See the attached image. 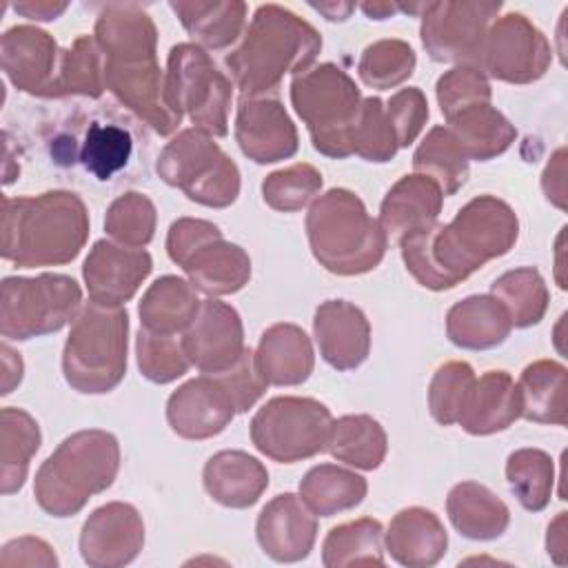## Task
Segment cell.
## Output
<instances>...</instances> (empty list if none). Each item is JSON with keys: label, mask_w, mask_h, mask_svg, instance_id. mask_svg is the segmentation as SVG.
<instances>
[{"label": "cell", "mask_w": 568, "mask_h": 568, "mask_svg": "<svg viewBox=\"0 0 568 568\" xmlns=\"http://www.w3.org/2000/svg\"><path fill=\"white\" fill-rule=\"evenodd\" d=\"M437 102L448 120L470 104L490 102V84L477 64H459L437 80Z\"/></svg>", "instance_id": "50"}, {"label": "cell", "mask_w": 568, "mask_h": 568, "mask_svg": "<svg viewBox=\"0 0 568 568\" xmlns=\"http://www.w3.org/2000/svg\"><path fill=\"white\" fill-rule=\"evenodd\" d=\"M473 382L475 373L466 362H446L439 366L428 386L430 415L444 426L457 424Z\"/></svg>", "instance_id": "49"}, {"label": "cell", "mask_w": 568, "mask_h": 568, "mask_svg": "<svg viewBox=\"0 0 568 568\" xmlns=\"http://www.w3.org/2000/svg\"><path fill=\"white\" fill-rule=\"evenodd\" d=\"M550 58L546 36L524 13H506L486 31L479 69L501 82L528 84L546 73Z\"/></svg>", "instance_id": "14"}, {"label": "cell", "mask_w": 568, "mask_h": 568, "mask_svg": "<svg viewBox=\"0 0 568 568\" xmlns=\"http://www.w3.org/2000/svg\"><path fill=\"white\" fill-rule=\"evenodd\" d=\"M315 11H320L322 16H326V20H346L351 16V11L355 9L353 2H320V4H311Z\"/></svg>", "instance_id": "58"}, {"label": "cell", "mask_w": 568, "mask_h": 568, "mask_svg": "<svg viewBox=\"0 0 568 568\" xmlns=\"http://www.w3.org/2000/svg\"><path fill=\"white\" fill-rule=\"evenodd\" d=\"M448 546V535L435 513L413 506L399 510L386 530L390 557L408 568H428L437 564Z\"/></svg>", "instance_id": "27"}, {"label": "cell", "mask_w": 568, "mask_h": 568, "mask_svg": "<svg viewBox=\"0 0 568 568\" xmlns=\"http://www.w3.org/2000/svg\"><path fill=\"white\" fill-rule=\"evenodd\" d=\"M291 102L320 153L337 160L353 155L351 129L362 93L348 73L331 62L317 64L293 78Z\"/></svg>", "instance_id": "8"}, {"label": "cell", "mask_w": 568, "mask_h": 568, "mask_svg": "<svg viewBox=\"0 0 568 568\" xmlns=\"http://www.w3.org/2000/svg\"><path fill=\"white\" fill-rule=\"evenodd\" d=\"M519 395V417L537 424L566 426V366L539 359L521 371L515 382Z\"/></svg>", "instance_id": "33"}, {"label": "cell", "mask_w": 568, "mask_h": 568, "mask_svg": "<svg viewBox=\"0 0 568 568\" xmlns=\"http://www.w3.org/2000/svg\"><path fill=\"white\" fill-rule=\"evenodd\" d=\"M0 62L7 80L18 91L58 98L62 51L47 31L31 24L7 29L0 40Z\"/></svg>", "instance_id": "16"}, {"label": "cell", "mask_w": 568, "mask_h": 568, "mask_svg": "<svg viewBox=\"0 0 568 568\" xmlns=\"http://www.w3.org/2000/svg\"><path fill=\"white\" fill-rule=\"evenodd\" d=\"M331 410L313 397H273L251 419L255 448L280 462L293 464L326 448Z\"/></svg>", "instance_id": "13"}, {"label": "cell", "mask_w": 568, "mask_h": 568, "mask_svg": "<svg viewBox=\"0 0 568 568\" xmlns=\"http://www.w3.org/2000/svg\"><path fill=\"white\" fill-rule=\"evenodd\" d=\"M415 51L404 40H379L364 49L357 71L366 87L393 89L402 84L415 71Z\"/></svg>", "instance_id": "44"}, {"label": "cell", "mask_w": 568, "mask_h": 568, "mask_svg": "<svg viewBox=\"0 0 568 568\" xmlns=\"http://www.w3.org/2000/svg\"><path fill=\"white\" fill-rule=\"evenodd\" d=\"M257 544L271 559L293 564L306 559L317 537V515L300 495L273 497L257 517Z\"/></svg>", "instance_id": "22"}, {"label": "cell", "mask_w": 568, "mask_h": 568, "mask_svg": "<svg viewBox=\"0 0 568 568\" xmlns=\"http://www.w3.org/2000/svg\"><path fill=\"white\" fill-rule=\"evenodd\" d=\"M104 231L126 248H144L153 240L155 206L144 193L129 191L111 202Z\"/></svg>", "instance_id": "45"}, {"label": "cell", "mask_w": 568, "mask_h": 568, "mask_svg": "<svg viewBox=\"0 0 568 568\" xmlns=\"http://www.w3.org/2000/svg\"><path fill=\"white\" fill-rule=\"evenodd\" d=\"M82 311V291L69 275L4 277L0 295V333L4 339H31L55 333Z\"/></svg>", "instance_id": "11"}, {"label": "cell", "mask_w": 568, "mask_h": 568, "mask_svg": "<svg viewBox=\"0 0 568 568\" xmlns=\"http://www.w3.org/2000/svg\"><path fill=\"white\" fill-rule=\"evenodd\" d=\"M322 189V173L306 164L297 162L282 171L266 175L262 182L264 202L282 213H293L304 209Z\"/></svg>", "instance_id": "47"}, {"label": "cell", "mask_w": 568, "mask_h": 568, "mask_svg": "<svg viewBox=\"0 0 568 568\" xmlns=\"http://www.w3.org/2000/svg\"><path fill=\"white\" fill-rule=\"evenodd\" d=\"M306 235L315 260L335 275L375 268L388 246L379 222L348 189H331L311 204Z\"/></svg>", "instance_id": "6"}, {"label": "cell", "mask_w": 568, "mask_h": 568, "mask_svg": "<svg viewBox=\"0 0 568 568\" xmlns=\"http://www.w3.org/2000/svg\"><path fill=\"white\" fill-rule=\"evenodd\" d=\"M313 331L322 357L337 371H353L368 357L371 324L364 311L346 300L320 304Z\"/></svg>", "instance_id": "23"}, {"label": "cell", "mask_w": 568, "mask_h": 568, "mask_svg": "<svg viewBox=\"0 0 568 568\" xmlns=\"http://www.w3.org/2000/svg\"><path fill=\"white\" fill-rule=\"evenodd\" d=\"M204 488L226 508L253 506L268 486V470L244 450H220L202 470Z\"/></svg>", "instance_id": "25"}, {"label": "cell", "mask_w": 568, "mask_h": 568, "mask_svg": "<svg viewBox=\"0 0 568 568\" xmlns=\"http://www.w3.org/2000/svg\"><path fill=\"white\" fill-rule=\"evenodd\" d=\"M235 140L242 153L271 164L295 155L297 131L282 102L273 98H242L235 115Z\"/></svg>", "instance_id": "21"}, {"label": "cell", "mask_w": 568, "mask_h": 568, "mask_svg": "<svg viewBox=\"0 0 568 568\" xmlns=\"http://www.w3.org/2000/svg\"><path fill=\"white\" fill-rule=\"evenodd\" d=\"M164 91L173 113L186 115L193 129L211 138L229 133L233 84L202 47L182 42L169 51Z\"/></svg>", "instance_id": "9"}, {"label": "cell", "mask_w": 568, "mask_h": 568, "mask_svg": "<svg viewBox=\"0 0 568 568\" xmlns=\"http://www.w3.org/2000/svg\"><path fill=\"white\" fill-rule=\"evenodd\" d=\"M95 44L104 53V89L160 135L173 133L182 120L166 102L149 13L138 4H106L95 22Z\"/></svg>", "instance_id": "2"}, {"label": "cell", "mask_w": 568, "mask_h": 568, "mask_svg": "<svg viewBox=\"0 0 568 568\" xmlns=\"http://www.w3.org/2000/svg\"><path fill=\"white\" fill-rule=\"evenodd\" d=\"M446 510L457 532L475 541L497 539L510 524L508 506L477 481L453 486L446 499Z\"/></svg>", "instance_id": "30"}, {"label": "cell", "mask_w": 568, "mask_h": 568, "mask_svg": "<svg viewBox=\"0 0 568 568\" xmlns=\"http://www.w3.org/2000/svg\"><path fill=\"white\" fill-rule=\"evenodd\" d=\"M67 2H51V0H29V2H16L13 9L16 13L29 18V20H40V22H47V20H55L58 16H62L67 11Z\"/></svg>", "instance_id": "55"}, {"label": "cell", "mask_w": 568, "mask_h": 568, "mask_svg": "<svg viewBox=\"0 0 568 568\" xmlns=\"http://www.w3.org/2000/svg\"><path fill=\"white\" fill-rule=\"evenodd\" d=\"M508 486L526 510H544L550 501L555 468L552 459L539 448H521L508 455Z\"/></svg>", "instance_id": "41"}, {"label": "cell", "mask_w": 568, "mask_h": 568, "mask_svg": "<svg viewBox=\"0 0 568 568\" xmlns=\"http://www.w3.org/2000/svg\"><path fill=\"white\" fill-rule=\"evenodd\" d=\"M189 362L206 375L229 371L246 351L237 311L220 300H204L182 337Z\"/></svg>", "instance_id": "17"}, {"label": "cell", "mask_w": 568, "mask_h": 568, "mask_svg": "<svg viewBox=\"0 0 568 568\" xmlns=\"http://www.w3.org/2000/svg\"><path fill=\"white\" fill-rule=\"evenodd\" d=\"M382 535V524L371 517L335 526L324 539L322 564L326 568H344L353 564L384 566Z\"/></svg>", "instance_id": "38"}, {"label": "cell", "mask_w": 568, "mask_h": 568, "mask_svg": "<svg viewBox=\"0 0 568 568\" xmlns=\"http://www.w3.org/2000/svg\"><path fill=\"white\" fill-rule=\"evenodd\" d=\"M22 359L20 353L11 351L9 344H2V395H9L13 390V386L20 384L22 379Z\"/></svg>", "instance_id": "56"}, {"label": "cell", "mask_w": 568, "mask_h": 568, "mask_svg": "<svg viewBox=\"0 0 568 568\" xmlns=\"http://www.w3.org/2000/svg\"><path fill=\"white\" fill-rule=\"evenodd\" d=\"M217 377L224 382V386L231 390L237 413L248 410L266 390V382L257 371L255 364V351L246 348L242 357L224 373H217Z\"/></svg>", "instance_id": "52"}, {"label": "cell", "mask_w": 568, "mask_h": 568, "mask_svg": "<svg viewBox=\"0 0 568 568\" xmlns=\"http://www.w3.org/2000/svg\"><path fill=\"white\" fill-rule=\"evenodd\" d=\"M158 175L197 204L224 209L240 195L235 162L197 129L180 131L158 158Z\"/></svg>", "instance_id": "10"}, {"label": "cell", "mask_w": 568, "mask_h": 568, "mask_svg": "<svg viewBox=\"0 0 568 568\" xmlns=\"http://www.w3.org/2000/svg\"><path fill=\"white\" fill-rule=\"evenodd\" d=\"M42 442L38 422L18 406L0 410V490L11 495L24 486L29 462Z\"/></svg>", "instance_id": "34"}, {"label": "cell", "mask_w": 568, "mask_h": 568, "mask_svg": "<svg viewBox=\"0 0 568 568\" xmlns=\"http://www.w3.org/2000/svg\"><path fill=\"white\" fill-rule=\"evenodd\" d=\"M446 122V129L453 133L466 158L479 162L501 155L517 135L515 126L490 102L470 104Z\"/></svg>", "instance_id": "32"}, {"label": "cell", "mask_w": 568, "mask_h": 568, "mask_svg": "<svg viewBox=\"0 0 568 568\" xmlns=\"http://www.w3.org/2000/svg\"><path fill=\"white\" fill-rule=\"evenodd\" d=\"M320 49L322 38L306 20L280 4H262L224 62L242 98H257L275 91L286 73L308 71Z\"/></svg>", "instance_id": "4"}, {"label": "cell", "mask_w": 568, "mask_h": 568, "mask_svg": "<svg viewBox=\"0 0 568 568\" xmlns=\"http://www.w3.org/2000/svg\"><path fill=\"white\" fill-rule=\"evenodd\" d=\"M442 204L444 193L439 184L424 173H410L390 186L379 206L377 222L386 240L399 244L410 233L433 226Z\"/></svg>", "instance_id": "24"}, {"label": "cell", "mask_w": 568, "mask_h": 568, "mask_svg": "<svg viewBox=\"0 0 568 568\" xmlns=\"http://www.w3.org/2000/svg\"><path fill=\"white\" fill-rule=\"evenodd\" d=\"M87 237L89 213L71 191L2 202V257L20 268L67 264L78 257Z\"/></svg>", "instance_id": "3"}, {"label": "cell", "mask_w": 568, "mask_h": 568, "mask_svg": "<svg viewBox=\"0 0 568 568\" xmlns=\"http://www.w3.org/2000/svg\"><path fill=\"white\" fill-rule=\"evenodd\" d=\"M104 91V62L93 38L78 36L71 49L62 51L58 73V98L87 95L100 98Z\"/></svg>", "instance_id": "43"}, {"label": "cell", "mask_w": 568, "mask_h": 568, "mask_svg": "<svg viewBox=\"0 0 568 568\" xmlns=\"http://www.w3.org/2000/svg\"><path fill=\"white\" fill-rule=\"evenodd\" d=\"M135 346L142 375L155 384H169L182 377L191 366L182 346V337L178 339L175 335H160L140 328Z\"/></svg>", "instance_id": "48"}, {"label": "cell", "mask_w": 568, "mask_h": 568, "mask_svg": "<svg viewBox=\"0 0 568 568\" xmlns=\"http://www.w3.org/2000/svg\"><path fill=\"white\" fill-rule=\"evenodd\" d=\"M490 295L504 304L513 326L517 328L537 324L548 308V288L539 271L532 266L499 275L490 286Z\"/></svg>", "instance_id": "40"}, {"label": "cell", "mask_w": 568, "mask_h": 568, "mask_svg": "<svg viewBox=\"0 0 568 568\" xmlns=\"http://www.w3.org/2000/svg\"><path fill=\"white\" fill-rule=\"evenodd\" d=\"M564 158H566V149H559L552 158V162L546 166L544 175H552V184L544 186V193L548 200H552L559 209H566V169H564Z\"/></svg>", "instance_id": "54"}, {"label": "cell", "mask_w": 568, "mask_h": 568, "mask_svg": "<svg viewBox=\"0 0 568 568\" xmlns=\"http://www.w3.org/2000/svg\"><path fill=\"white\" fill-rule=\"evenodd\" d=\"M501 2H428L422 16V44L435 62L479 64L488 22Z\"/></svg>", "instance_id": "15"}, {"label": "cell", "mask_w": 568, "mask_h": 568, "mask_svg": "<svg viewBox=\"0 0 568 568\" xmlns=\"http://www.w3.org/2000/svg\"><path fill=\"white\" fill-rule=\"evenodd\" d=\"M519 235L515 211L495 195L470 200L448 224H433L399 242L408 273L430 291L453 288L488 260L506 255Z\"/></svg>", "instance_id": "1"}, {"label": "cell", "mask_w": 568, "mask_h": 568, "mask_svg": "<svg viewBox=\"0 0 568 568\" xmlns=\"http://www.w3.org/2000/svg\"><path fill=\"white\" fill-rule=\"evenodd\" d=\"M564 519H566V513H559V517L548 526V555L555 557L557 561V552H566V541H564Z\"/></svg>", "instance_id": "57"}, {"label": "cell", "mask_w": 568, "mask_h": 568, "mask_svg": "<svg viewBox=\"0 0 568 568\" xmlns=\"http://www.w3.org/2000/svg\"><path fill=\"white\" fill-rule=\"evenodd\" d=\"M237 406L217 375L202 373L182 384L166 402V419L184 439H206L222 433L235 417Z\"/></svg>", "instance_id": "19"}, {"label": "cell", "mask_w": 568, "mask_h": 568, "mask_svg": "<svg viewBox=\"0 0 568 568\" xmlns=\"http://www.w3.org/2000/svg\"><path fill=\"white\" fill-rule=\"evenodd\" d=\"M144 546L140 513L124 501H111L89 515L80 532V552L93 568L131 564Z\"/></svg>", "instance_id": "18"}, {"label": "cell", "mask_w": 568, "mask_h": 568, "mask_svg": "<svg viewBox=\"0 0 568 568\" xmlns=\"http://www.w3.org/2000/svg\"><path fill=\"white\" fill-rule=\"evenodd\" d=\"M169 257L182 266L191 284L206 295L237 293L251 277V257L206 220L180 217L166 235Z\"/></svg>", "instance_id": "12"}, {"label": "cell", "mask_w": 568, "mask_h": 568, "mask_svg": "<svg viewBox=\"0 0 568 568\" xmlns=\"http://www.w3.org/2000/svg\"><path fill=\"white\" fill-rule=\"evenodd\" d=\"M519 417V395L515 379L506 371H486L475 377L457 424L470 435H493L506 430Z\"/></svg>", "instance_id": "28"}, {"label": "cell", "mask_w": 568, "mask_h": 568, "mask_svg": "<svg viewBox=\"0 0 568 568\" xmlns=\"http://www.w3.org/2000/svg\"><path fill=\"white\" fill-rule=\"evenodd\" d=\"M366 490L368 486L362 475L335 464H320L300 481V497L317 517H331L359 506Z\"/></svg>", "instance_id": "37"}, {"label": "cell", "mask_w": 568, "mask_h": 568, "mask_svg": "<svg viewBox=\"0 0 568 568\" xmlns=\"http://www.w3.org/2000/svg\"><path fill=\"white\" fill-rule=\"evenodd\" d=\"M386 433L371 415H344L331 422L326 450L355 468L375 470L386 457Z\"/></svg>", "instance_id": "36"}, {"label": "cell", "mask_w": 568, "mask_h": 568, "mask_svg": "<svg viewBox=\"0 0 568 568\" xmlns=\"http://www.w3.org/2000/svg\"><path fill=\"white\" fill-rule=\"evenodd\" d=\"M2 566H58L53 548L38 537H18L2 546Z\"/></svg>", "instance_id": "53"}, {"label": "cell", "mask_w": 568, "mask_h": 568, "mask_svg": "<svg viewBox=\"0 0 568 568\" xmlns=\"http://www.w3.org/2000/svg\"><path fill=\"white\" fill-rule=\"evenodd\" d=\"M197 288L175 275L155 280L140 302L142 328L160 335H178L186 331L200 311Z\"/></svg>", "instance_id": "31"}, {"label": "cell", "mask_w": 568, "mask_h": 568, "mask_svg": "<svg viewBox=\"0 0 568 568\" xmlns=\"http://www.w3.org/2000/svg\"><path fill=\"white\" fill-rule=\"evenodd\" d=\"M131 153L133 138L129 129L120 124L91 122L80 146V162L91 175H95V180L106 182L129 164Z\"/></svg>", "instance_id": "42"}, {"label": "cell", "mask_w": 568, "mask_h": 568, "mask_svg": "<svg viewBox=\"0 0 568 568\" xmlns=\"http://www.w3.org/2000/svg\"><path fill=\"white\" fill-rule=\"evenodd\" d=\"M120 468L118 439L98 428L69 435L38 468L33 495L53 517H69L84 508L91 495L106 490Z\"/></svg>", "instance_id": "5"}, {"label": "cell", "mask_w": 568, "mask_h": 568, "mask_svg": "<svg viewBox=\"0 0 568 568\" xmlns=\"http://www.w3.org/2000/svg\"><path fill=\"white\" fill-rule=\"evenodd\" d=\"M255 364L268 386H297L313 373L311 339L295 324H273L262 333Z\"/></svg>", "instance_id": "26"}, {"label": "cell", "mask_w": 568, "mask_h": 568, "mask_svg": "<svg viewBox=\"0 0 568 568\" xmlns=\"http://www.w3.org/2000/svg\"><path fill=\"white\" fill-rule=\"evenodd\" d=\"M362 11H364L368 18L384 20V18L397 13V11H399V4H395V2H364V4H362Z\"/></svg>", "instance_id": "59"}, {"label": "cell", "mask_w": 568, "mask_h": 568, "mask_svg": "<svg viewBox=\"0 0 568 568\" xmlns=\"http://www.w3.org/2000/svg\"><path fill=\"white\" fill-rule=\"evenodd\" d=\"M417 173L433 178L444 197L457 193L468 178V158L446 126H433L413 155Z\"/></svg>", "instance_id": "39"}, {"label": "cell", "mask_w": 568, "mask_h": 568, "mask_svg": "<svg viewBox=\"0 0 568 568\" xmlns=\"http://www.w3.org/2000/svg\"><path fill=\"white\" fill-rule=\"evenodd\" d=\"M384 109H386L390 129L395 133L397 146L413 144L428 120L426 95L417 87H408V89H402L395 95H390V100L384 104Z\"/></svg>", "instance_id": "51"}, {"label": "cell", "mask_w": 568, "mask_h": 568, "mask_svg": "<svg viewBox=\"0 0 568 568\" xmlns=\"http://www.w3.org/2000/svg\"><path fill=\"white\" fill-rule=\"evenodd\" d=\"M153 260L144 248H126L100 240L89 251L82 275L93 304L122 306L149 277Z\"/></svg>", "instance_id": "20"}, {"label": "cell", "mask_w": 568, "mask_h": 568, "mask_svg": "<svg viewBox=\"0 0 568 568\" xmlns=\"http://www.w3.org/2000/svg\"><path fill=\"white\" fill-rule=\"evenodd\" d=\"M129 315L122 306L87 304L73 320L62 353V371L78 393H109L126 371Z\"/></svg>", "instance_id": "7"}, {"label": "cell", "mask_w": 568, "mask_h": 568, "mask_svg": "<svg viewBox=\"0 0 568 568\" xmlns=\"http://www.w3.org/2000/svg\"><path fill=\"white\" fill-rule=\"evenodd\" d=\"M182 27L206 49H226L233 44L246 22V4L240 0L231 2H202V0H180L171 2Z\"/></svg>", "instance_id": "35"}, {"label": "cell", "mask_w": 568, "mask_h": 568, "mask_svg": "<svg viewBox=\"0 0 568 568\" xmlns=\"http://www.w3.org/2000/svg\"><path fill=\"white\" fill-rule=\"evenodd\" d=\"M510 328L508 311L493 295H470L453 304L446 315L448 339L468 351H486L504 344Z\"/></svg>", "instance_id": "29"}, {"label": "cell", "mask_w": 568, "mask_h": 568, "mask_svg": "<svg viewBox=\"0 0 568 568\" xmlns=\"http://www.w3.org/2000/svg\"><path fill=\"white\" fill-rule=\"evenodd\" d=\"M351 149L368 162H388L397 153V140L379 98H364L351 129Z\"/></svg>", "instance_id": "46"}]
</instances>
